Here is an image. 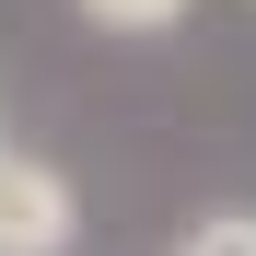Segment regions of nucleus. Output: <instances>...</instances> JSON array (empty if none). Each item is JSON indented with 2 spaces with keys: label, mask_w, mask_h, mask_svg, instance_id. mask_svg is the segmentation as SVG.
Instances as JSON below:
<instances>
[{
  "label": "nucleus",
  "mask_w": 256,
  "mask_h": 256,
  "mask_svg": "<svg viewBox=\"0 0 256 256\" xmlns=\"http://www.w3.org/2000/svg\"><path fill=\"white\" fill-rule=\"evenodd\" d=\"M70 233H82L70 175L35 152H0V256H70Z\"/></svg>",
  "instance_id": "1"
},
{
  "label": "nucleus",
  "mask_w": 256,
  "mask_h": 256,
  "mask_svg": "<svg viewBox=\"0 0 256 256\" xmlns=\"http://www.w3.org/2000/svg\"><path fill=\"white\" fill-rule=\"evenodd\" d=\"M175 256H256V210H210V222H198Z\"/></svg>",
  "instance_id": "3"
},
{
  "label": "nucleus",
  "mask_w": 256,
  "mask_h": 256,
  "mask_svg": "<svg viewBox=\"0 0 256 256\" xmlns=\"http://www.w3.org/2000/svg\"><path fill=\"white\" fill-rule=\"evenodd\" d=\"M82 24H105V35H175L186 0H82Z\"/></svg>",
  "instance_id": "2"
}]
</instances>
